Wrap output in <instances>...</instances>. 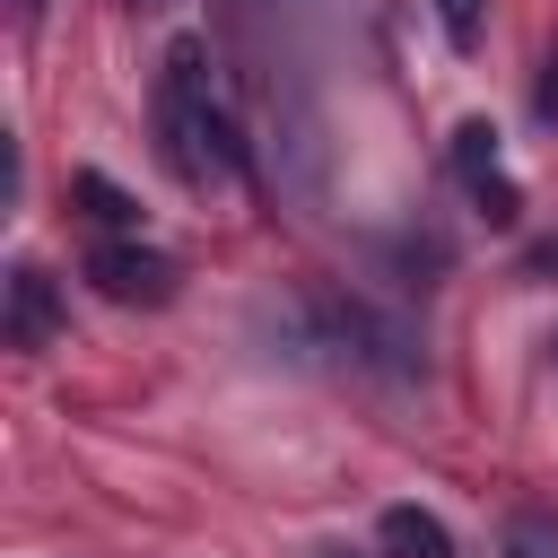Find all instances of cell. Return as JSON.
<instances>
[{"mask_svg":"<svg viewBox=\"0 0 558 558\" xmlns=\"http://www.w3.org/2000/svg\"><path fill=\"white\" fill-rule=\"evenodd\" d=\"M157 148H166V166H174L192 192L244 174V140H235L227 105L209 96V52H201V35H174V44H166V78H157Z\"/></svg>","mask_w":558,"mask_h":558,"instance_id":"6da1fadb","label":"cell"},{"mask_svg":"<svg viewBox=\"0 0 558 558\" xmlns=\"http://www.w3.org/2000/svg\"><path fill=\"white\" fill-rule=\"evenodd\" d=\"M296 323H305V349H331L340 366H366V375H384V384L427 375V340H418V323L392 314V305H375V296L314 288V296L296 305Z\"/></svg>","mask_w":558,"mask_h":558,"instance_id":"7a4b0ae2","label":"cell"},{"mask_svg":"<svg viewBox=\"0 0 558 558\" xmlns=\"http://www.w3.org/2000/svg\"><path fill=\"white\" fill-rule=\"evenodd\" d=\"M87 279H96V288H105L113 305H166L183 270H174L166 253H148V244H131V235H105V244L87 253Z\"/></svg>","mask_w":558,"mask_h":558,"instance_id":"3957f363","label":"cell"},{"mask_svg":"<svg viewBox=\"0 0 558 558\" xmlns=\"http://www.w3.org/2000/svg\"><path fill=\"white\" fill-rule=\"evenodd\" d=\"M453 174L471 183V201H480L497 227H514V218H523V192H514V174H506L497 122H462V131H453Z\"/></svg>","mask_w":558,"mask_h":558,"instance_id":"277c9868","label":"cell"},{"mask_svg":"<svg viewBox=\"0 0 558 558\" xmlns=\"http://www.w3.org/2000/svg\"><path fill=\"white\" fill-rule=\"evenodd\" d=\"M61 323H70V305H61L52 270L17 262V270H9V314H0V340H9V349H44Z\"/></svg>","mask_w":558,"mask_h":558,"instance_id":"5b68a950","label":"cell"},{"mask_svg":"<svg viewBox=\"0 0 558 558\" xmlns=\"http://www.w3.org/2000/svg\"><path fill=\"white\" fill-rule=\"evenodd\" d=\"M375 541H384L392 558H453V532H445V523H436L427 506H384Z\"/></svg>","mask_w":558,"mask_h":558,"instance_id":"8992f818","label":"cell"},{"mask_svg":"<svg viewBox=\"0 0 558 558\" xmlns=\"http://www.w3.org/2000/svg\"><path fill=\"white\" fill-rule=\"evenodd\" d=\"M70 201H78L105 235H131V227H140V201H131L113 174H96V166H78V174H70Z\"/></svg>","mask_w":558,"mask_h":558,"instance_id":"52a82bcc","label":"cell"},{"mask_svg":"<svg viewBox=\"0 0 558 558\" xmlns=\"http://www.w3.org/2000/svg\"><path fill=\"white\" fill-rule=\"evenodd\" d=\"M436 26H445L453 52H480V35H488V0H436Z\"/></svg>","mask_w":558,"mask_h":558,"instance_id":"ba28073f","label":"cell"},{"mask_svg":"<svg viewBox=\"0 0 558 558\" xmlns=\"http://www.w3.org/2000/svg\"><path fill=\"white\" fill-rule=\"evenodd\" d=\"M506 558H558V532L549 523H514L506 532Z\"/></svg>","mask_w":558,"mask_h":558,"instance_id":"9c48e42d","label":"cell"},{"mask_svg":"<svg viewBox=\"0 0 558 558\" xmlns=\"http://www.w3.org/2000/svg\"><path fill=\"white\" fill-rule=\"evenodd\" d=\"M532 113H541V122H558V44H549V61H541V87H532Z\"/></svg>","mask_w":558,"mask_h":558,"instance_id":"30bf717a","label":"cell"},{"mask_svg":"<svg viewBox=\"0 0 558 558\" xmlns=\"http://www.w3.org/2000/svg\"><path fill=\"white\" fill-rule=\"evenodd\" d=\"M9 9H17V26H35V17H44V0H9Z\"/></svg>","mask_w":558,"mask_h":558,"instance_id":"8fae6325","label":"cell"},{"mask_svg":"<svg viewBox=\"0 0 558 558\" xmlns=\"http://www.w3.org/2000/svg\"><path fill=\"white\" fill-rule=\"evenodd\" d=\"M532 270H558V244H541V253H532Z\"/></svg>","mask_w":558,"mask_h":558,"instance_id":"7c38bea8","label":"cell"}]
</instances>
